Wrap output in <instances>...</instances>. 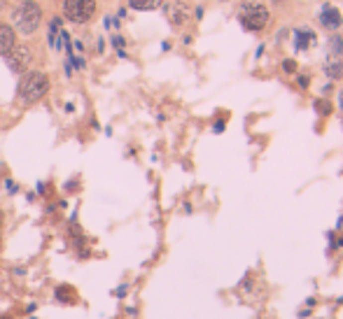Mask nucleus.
<instances>
[{"instance_id":"nucleus-19","label":"nucleus","mask_w":343,"mask_h":319,"mask_svg":"<svg viewBox=\"0 0 343 319\" xmlns=\"http://www.w3.org/2000/svg\"><path fill=\"white\" fill-rule=\"evenodd\" d=\"M0 226H2V210H0Z\"/></svg>"},{"instance_id":"nucleus-8","label":"nucleus","mask_w":343,"mask_h":319,"mask_svg":"<svg viewBox=\"0 0 343 319\" xmlns=\"http://www.w3.org/2000/svg\"><path fill=\"white\" fill-rule=\"evenodd\" d=\"M16 45V31L9 23H0V56H7Z\"/></svg>"},{"instance_id":"nucleus-15","label":"nucleus","mask_w":343,"mask_h":319,"mask_svg":"<svg viewBox=\"0 0 343 319\" xmlns=\"http://www.w3.org/2000/svg\"><path fill=\"white\" fill-rule=\"evenodd\" d=\"M299 86L306 89V86H308V77H299Z\"/></svg>"},{"instance_id":"nucleus-2","label":"nucleus","mask_w":343,"mask_h":319,"mask_svg":"<svg viewBox=\"0 0 343 319\" xmlns=\"http://www.w3.org/2000/svg\"><path fill=\"white\" fill-rule=\"evenodd\" d=\"M49 91V77L40 70H31V72H23L21 82H19V98L26 105H33L42 100Z\"/></svg>"},{"instance_id":"nucleus-17","label":"nucleus","mask_w":343,"mask_h":319,"mask_svg":"<svg viewBox=\"0 0 343 319\" xmlns=\"http://www.w3.org/2000/svg\"><path fill=\"white\" fill-rule=\"evenodd\" d=\"M5 5H7V0H0V12L5 9Z\"/></svg>"},{"instance_id":"nucleus-12","label":"nucleus","mask_w":343,"mask_h":319,"mask_svg":"<svg viewBox=\"0 0 343 319\" xmlns=\"http://www.w3.org/2000/svg\"><path fill=\"white\" fill-rule=\"evenodd\" d=\"M327 49L334 56H343V38L339 35V33H334V35H329V40H327Z\"/></svg>"},{"instance_id":"nucleus-18","label":"nucleus","mask_w":343,"mask_h":319,"mask_svg":"<svg viewBox=\"0 0 343 319\" xmlns=\"http://www.w3.org/2000/svg\"><path fill=\"white\" fill-rule=\"evenodd\" d=\"M339 107L343 110V91H341V96H339Z\"/></svg>"},{"instance_id":"nucleus-1","label":"nucleus","mask_w":343,"mask_h":319,"mask_svg":"<svg viewBox=\"0 0 343 319\" xmlns=\"http://www.w3.org/2000/svg\"><path fill=\"white\" fill-rule=\"evenodd\" d=\"M42 23V7L35 0H21L12 7V28L21 35H33Z\"/></svg>"},{"instance_id":"nucleus-7","label":"nucleus","mask_w":343,"mask_h":319,"mask_svg":"<svg viewBox=\"0 0 343 319\" xmlns=\"http://www.w3.org/2000/svg\"><path fill=\"white\" fill-rule=\"evenodd\" d=\"M166 19L171 21V26L182 28L184 23L191 19V7L184 2V0H173V2L166 5Z\"/></svg>"},{"instance_id":"nucleus-4","label":"nucleus","mask_w":343,"mask_h":319,"mask_svg":"<svg viewBox=\"0 0 343 319\" xmlns=\"http://www.w3.org/2000/svg\"><path fill=\"white\" fill-rule=\"evenodd\" d=\"M63 14L73 23H86L96 14V0H63Z\"/></svg>"},{"instance_id":"nucleus-10","label":"nucleus","mask_w":343,"mask_h":319,"mask_svg":"<svg viewBox=\"0 0 343 319\" xmlns=\"http://www.w3.org/2000/svg\"><path fill=\"white\" fill-rule=\"evenodd\" d=\"M325 75H327L332 82L341 79L343 77V61L341 59H332V56H329L327 63H325Z\"/></svg>"},{"instance_id":"nucleus-13","label":"nucleus","mask_w":343,"mask_h":319,"mask_svg":"<svg viewBox=\"0 0 343 319\" xmlns=\"http://www.w3.org/2000/svg\"><path fill=\"white\" fill-rule=\"evenodd\" d=\"M315 110H318V114H322V117H329V114H332V103H329L327 98H318L315 100Z\"/></svg>"},{"instance_id":"nucleus-11","label":"nucleus","mask_w":343,"mask_h":319,"mask_svg":"<svg viewBox=\"0 0 343 319\" xmlns=\"http://www.w3.org/2000/svg\"><path fill=\"white\" fill-rule=\"evenodd\" d=\"M164 2V0H129V5L138 12H150V9H157Z\"/></svg>"},{"instance_id":"nucleus-20","label":"nucleus","mask_w":343,"mask_h":319,"mask_svg":"<svg viewBox=\"0 0 343 319\" xmlns=\"http://www.w3.org/2000/svg\"><path fill=\"white\" fill-rule=\"evenodd\" d=\"M273 2H275V5H278V2H285V0H273Z\"/></svg>"},{"instance_id":"nucleus-3","label":"nucleus","mask_w":343,"mask_h":319,"mask_svg":"<svg viewBox=\"0 0 343 319\" xmlns=\"http://www.w3.org/2000/svg\"><path fill=\"white\" fill-rule=\"evenodd\" d=\"M268 19H271V12H268V7L264 2H259V0H248L238 9V21H241V26L248 33L264 31Z\"/></svg>"},{"instance_id":"nucleus-5","label":"nucleus","mask_w":343,"mask_h":319,"mask_svg":"<svg viewBox=\"0 0 343 319\" xmlns=\"http://www.w3.org/2000/svg\"><path fill=\"white\" fill-rule=\"evenodd\" d=\"M5 61H7L9 70L12 72H26V70L31 68V63H33V52H31V47L28 45H14L12 47V52L5 56Z\"/></svg>"},{"instance_id":"nucleus-6","label":"nucleus","mask_w":343,"mask_h":319,"mask_svg":"<svg viewBox=\"0 0 343 319\" xmlns=\"http://www.w3.org/2000/svg\"><path fill=\"white\" fill-rule=\"evenodd\" d=\"M318 21H320V26L325 28V31L334 33L343 26V14H341V9L336 7V5L325 2V5L320 7V12H318Z\"/></svg>"},{"instance_id":"nucleus-22","label":"nucleus","mask_w":343,"mask_h":319,"mask_svg":"<svg viewBox=\"0 0 343 319\" xmlns=\"http://www.w3.org/2000/svg\"><path fill=\"white\" fill-rule=\"evenodd\" d=\"M220 2H227V0H220Z\"/></svg>"},{"instance_id":"nucleus-16","label":"nucleus","mask_w":343,"mask_h":319,"mask_svg":"<svg viewBox=\"0 0 343 319\" xmlns=\"http://www.w3.org/2000/svg\"><path fill=\"white\" fill-rule=\"evenodd\" d=\"M220 130H224V122H220V124H215V133H220Z\"/></svg>"},{"instance_id":"nucleus-21","label":"nucleus","mask_w":343,"mask_h":319,"mask_svg":"<svg viewBox=\"0 0 343 319\" xmlns=\"http://www.w3.org/2000/svg\"><path fill=\"white\" fill-rule=\"evenodd\" d=\"M0 319H12V317H0Z\"/></svg>"},{"instance_id":"nucleus-9","label":"nucleus","mask_w":343,"mask_h":319,"mask_svg":"<svg viewBox=\"0 0 343 319\" xmlns=\"http://www.w3.org/2000/svg\"><path fill=\"white\" fill-rule=\"evenodd\" d=\"M315 42H318V38H315V33H313L311 28H297V31H294V49H297V52L311 49Z\"/></svg>"},{"instance_id":"nucleus-14","label":"nucleus","mask_w":343,"mask_h":319,"mask_svg":"<svg viewBox=\"0 0 343 319\" xmlns=\"http://www.w3.org/2000/svg\"><path fill=\"white\" fill-rule=\"evenodd\" d=\"M282 72L294 75V72H297V61H294V59H285V61H282Z\"/></svg>"}]
</instances>
